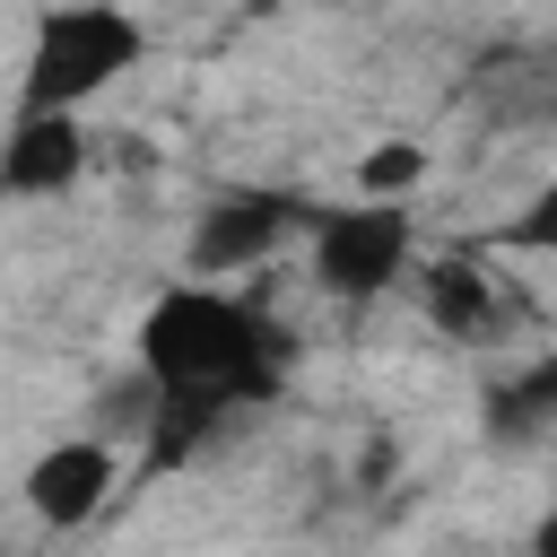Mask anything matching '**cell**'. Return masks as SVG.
Masks as SVG:
<instances>
[{
    "label": "cell",
    "mask_w": 557,
    "mask_h": 557,
    "mask_svg": "<svg viewBox=\"0 0 557 557\" xmlns=\"http://www.w3.org/2000/svg\"><path fill=\"white\" fill-rule=\"evenodd\" d=\"M418 296H426V322L453 331V339H487L496 331V287L470 261H426L418 270Z\"/></svg>",
    "instance_id": "cell-7"
},
{
    "label": "cell",
    "mask_w": 557,
    "mask_h": 557,
    "mask_svg": "<svg viewBox=\"0 0 557 557\" xmlns=\"http://www.w3.org/2000/svg\"><path fill=\"white\" fill-rule=\"evenodd\" d=\"M531 557H557V513H548V522L531 531Z\"/></svg>",
    "instance_id": "cell-11"
},
{
    "label": "cell",
    "mask_w": 557,
    "mask_h": 557,
    "mask_svg": "<svg viewBox=\"0 0 557 557\" xmlns=\"http://www.w3.org/2000/svg\"><path fill=\"white\" fill-rule=\"evenodd\" d=\"M104 496H113V444H96V435H70V444L35 453V470H26V505H35V522H52V531L96 522Z\"/></svg>",
    "instance_id": "cell-5"
},
{
    "label": "cell",
    "mask_w": 557,
    "mask_h": 557,
    "mask_svg": "<svg viewBox=\"0 0 557 557\" xmlns=\"http://www.w3.org/2000/svg\"><path fill=\"white\" fill-rule=\"evenodd\" d=\"M148 35L131 9L113 0H70V9H44L35 26V52H26V78H17V113H78L87 96H104L122 70H139Z\"/></svg>",
    "instance_id": "cell-2"
},
{
    "label": "cell",
    "mask_w": 557,
    "mask_h": 557,
    "mask_svg": "<svg viewBox=\"0 0 557 557\" xmlns=\"http://www.w3.org/2000/svg\"><path fill=\"white\" fill-rule=\"evenodd\" d=\"M418 183H426V148L418 139H383V148L357 157V200H400Z\"/></svg>",
    "instance_id": "cell-9"
},
{
    "label": "cell",
    "mask_w": 557,
    "mask_h": 557,
    "mask_svg": "<svg viewBox=\"0 0 557 557\" xmlns=\"http://www.w3.org/2000/svg\"><path fill=\"white\" fill-rule=\"evenodd\" d=\"M139 366L157 383V453H183L218 409L261 400L278 383V339L261 331L252 305H235L218 278H183L139 313Z\"/></svg>",
    "instance_id": "cell-1"
},
{
    "label": "cell",
    "mask_w": 557,
    "mask_h": 557,
    "mask_svg": "<svg viewBox=\"0 0 557 557\" xmlns=\"http://www.w3.org/2000/svg\"><path fill=\"white\" fill-rule=\"evenodd\" d=\"M548 418H557V357H531L513 383H496L487 426H496V435H531V426H548Z\"/></svg>",
    "instance_id": "cell-8"
},
{
    "label": "cell",
    "mask_w": 557,
    "mask_h": 557,
    "mask_svg": "<svg viewBox=\"0 0 557 557\" xmlns=\"http://www.w3.org/2000/svg\"><path fill=\"white\" fill-rule=\"evenodd\" d=\"M505 244H522V252H557V183H540V191L522 200V218L505 226Z\"/></svg>",
    "instance_id": "cell-10"
},
{
    "label": "cell",
    "mask_w": 557,
    "mask_h": 557,
    "mask_svg": "<svg viewBox=\"0 0 557 557\" xmlns=\"http://www.w3.org/2000/svg\"><path fill=\"white\" fill-rule=\"evenodd\" d=\"M409 270V218L392 200H357V209H322L313 218V278L348 305L383 296Z\"/></svg>",
    "instance_id": "cell-3"
},
{
    "label": "cell",
    "mask_w": 557,
    "mask_h": 557,
    "mask_svg": "<svg viewBox=\"0 0 557 557\" xmlns=\"http://www.w3.org/2000/svg\"><path fill=\"white\" fill-rule=\"evenodd\" d=\"M287 226H296V200H278V191H226V200L200 209L183 261H191V278H235V270H252L261 252H278Z\"/></svg>",
    "instance_id": "cell-4"
},
{
    "label": "cell",
    "mask_w": 557,
    "mask_h": 557,
    "mask_svg": "<svg viewBox=\"0 0 557 557\" xmlns=\"http://www.w3.org/2000/svg\"><path fill=\"white\" fill-rule=\"evenodd\" d=\"M78 174H87V131H78V113H17V131L0 139V191L44 200V191H70Z\"/></svg>",
    "instance_id": "cell-6"
}]
</instances>
